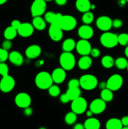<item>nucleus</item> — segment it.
Returning a JSON list of instances; mask_svg holds the SVG:
<instances>
[{
    "instance_id": "obj_1",
    "label": "nucleus",
    "mask_w": 128,
    "mask_h": 129,
    "mask_svg": "<svg viewBox=\"0 0 128 129\" xmlns=\"http://www.w3.org/2000/svg\"><path fill=\"white\" fill-rule=\"evenodd\" d=\"M35 83L38 89L46 90L53 84V81L51 74L46 71H41L35 76Z\"/></svg>"
},
{
    "instance_id": "obj_2",
    "label": "nucleus",
    "mask_w": 128,
    "mask_h": 129,
    "mask_svg": "<svg viewBox=\"0 0 128 129\" xmlns=\"http://www.w3.org/2000/svg\"><path fill=\"white\" fill-rule=\"evenodd\" d=\"M60 67L65 71H71L76 65V59L72 52H63L59 57Z\"/></svg>"
},
{
    "instance_id": "obj_3",
    "label": "nucleus",
    "mask_w": 128,
    "mask_h": 129,
    "mask_svg": "<svg viewBox=\"0 0 128 129\" xmlns=\"http://www.w3.org/2000/svg\"><path fill=\"white\" fill-rule=\"evenodd\" d=\"M80 87L85 91H91L97 87L98 81L96 76L91 74H86L82 76L79 79Z\"/></svg>"
},
{
    "instance_id": "obj_4",
    "label": "nucleus",
    "mask_w": 128,
    "mask_h": 129,
    "mask_svg": "<svg viewBox=\"0 0 128 129\" xmlns=\"http://www.w3.org/2000/svg\"><path fill=\"white\" fill-rule=\"evenodd\" d=\"M117 34L110 31H105L100 37V42L103 47L107 49H112L118 45Z\"/></svg>"
},
{
    "instance_id": "obj_5",
    "label": "nucleus",
    "mask_w": 128,
    "mask_h": 129,
    "mask_svg": "<svg viewBox=\"0 0 128 129\" xmlns=\"http://www.w3.org/2000/svg\"><path fill=\"white\" fill-rule=\"evenodd\" d=\"M57 23L63 31H69L75 28L77 25V21L76 18L72 15H62L60 16Z\"/></svg>"
},
{
    "instance_id": "obj_6",
    "label": "nucleus",
    "mask_w": 128,
    "mask_h": 129,
    "mask_svg": "<svg viewBox=\"0 0 128 129\" xmlns=\"http://www.w3.org/2000/svg\"><path fill=\"white\" fill-rule=\"evenodd\" d=\"M87 102L81 96L72 101L71 110L77 115L83 114L87 109Z\"/></svg>"
},
{
    "instance_id": "obj_7",
    "label": "nucleus",
    "mask_w": 128,
    "mask_h": 129,
    "mask_svg": "<svg viewBox=\"0 0 128 129\" xmlns=\"http://www.w3.org/2000/svg\"><path fill=\"white\" fill-rule=\"evenodd\" d=\"M46 2L44 0H34L30 7L31 15L33 17L41 16L46 12Z\"/></svg>"
},
{
    "instance_id": "obj_8",
    "label": "nucleus",
    "mask_w": 128,
    "mask_h": 129,
    "mask_svg": "<svg viewBox=\"0 0 128 129\" xmlns=\"http://www.w3.org/2000/svg\"><path fill=\"white\" fill-rule=\"evenodd\" d=\"M124 79L122 76L119 74H114L110 76L107 80V88L112 91H116L122 86Z\"/></svg>"
},
{
    "instance_id": "obj_9",
    "label": "nucleus",
    "mask_w": 128,
    "mask_h": 129,
    "mask_svg": "<svg viewBox=\"0 0 128 129\" xmlns=\"http://www.w3.org/2000/svg\"><path fill=\"white\" fill-rule=\"evenodd\" d=\"M16 84L15 79L11 76L7 75L3 76L0 79V90L3 93H10L14 89Z\"/></svg>"
},
{
    "instance_id": "obj_10",
    "label": "nucleus",
    "mask_w": 128,
    "mask_h": 129,
    "mask_svg": "<svg viewBox=\"0 0 128 129\" xmlns=\"http://www.w3.org/2000/svg\"><path fill=\"white\" fill-rule=\"evenodd\" d=\"M15 103L18 107L24 109L30 107L31 103V98L28 93L21 92L18 93L15 96Z\"/></svg>"
},
{
    "instance_id": "obj_11",
    "label": "nucleus",
    "mask_w": 128,
    "mask_h": 129,
    "mask_svg": "<svg viewBox=\"0 0 128 129\" xmlns=\"http://www.w3.org/2000/svg\"><path fill=\"white\" fill-rule=\"evenodd\" d=\"M95 25L99 30L104 31H108L112 27V20L109 16L102 15L97 18Z\"/></svg>"
},
{
    "instance_id": "obj_12",
    "label": "nucleus",
    "mask_w": 128,
    "mask_h": 129,
    "mask_svg": "<svg viewBox=\"0 0 128 129\" xmlns=\"http://www.w3.org/2000/svg\"><path fill=\"white\" fill-rule=\"evenodd\" d=\"M48 35L53 42L60 41L63 37V31L58 23L50 24L48 28Z\"/></svg>"
},
{
    "instance_id": "obj_13",
    "label": "nucleus",
    "mask_w": 128,
    "mask_h": 129,
    "mask_svg": "<svg viewBox=\"0 0 128 129\" xmlns=\"http://www.w3.org/2000/svg\"><path fill=\"white\" fill-rule=\"evenodd\" d=\"M92 48V47L89 40L80 39L77 42H76L75 49L77 52L81 56L90 55Z\"/></svg>"
},
{
    "instance_id": "obj_14",
    "label": "nucleus",
    "mask_w": 128,
    "mask_h": 129,
    "mask_svg": "<svg viewBox=\"0 0 128 129\" xmlns=\"http://www.w3.org/2000/svg\"><path fill=\"white\" fill-rule=\"evenodd\" d=\"M89 109L94 115H99L103 113L106 109V102L101 98H95L90 102Z\"/></svg>"
},
{
    "instance_id": "obj_15",
    "label": "nucleus",
    "mask_w": 128,
    "mask_h": 129,
    "mask_svg": "<svg viewBox=\"0 0 128 129\" xmlns=\"http://www.w3.org/2000/svg\"><path fill=\"white\" fill-rule=\"evenodd\" d=\"M77 34L81 39L89 40L94 36V31L93 28L90 25L84 24L79 28Z\"/></svg>"
},
{
    "instance_id": "obj_16",
    "label": "nucleus",
    "mask_w": 128,
    "mask_h": 129,
    "mask_svg": "<svg viewBox=\"0 0 128 129\" xmlns=\"http://www.w3.org/2000/svg\"><path fill=\"white\" fill-rule=\"evenodd\" d=\"M17 30L18 34L20 36L24 38H27L30 37L33 34L35 28L31 23L28 22H25L21 23V25Z\"/></svg>"
},
{
    "instance_id": "obj_17",
    "label": "nucleus",
    "mask_w": 128,
    "mask_h": 129,
    "mask_svg": "<svg viewBox=\"0 0 128 129\" xmlns=\"http://www.w3.org/2000/svg\"><path fill=\"white\" fill-rule=\"evenodd\" d=\"M51 75L53 81L55 84H61V83L65 81V79H66V71L63 69V68H61V67L56 68L53 71Z\"/></svg>"
},
{
    "instance_id": "obj_18",
    "label": "nucleus",
    "mask_w": 128,
    "mask_h": 129,
    "mask_svg": "<svg viewBox=\"0 0 128 129\" xmlns=\"http://www.w3.org/2000/svg\"><path fill=\"white\" fill-rule=\"evenodd\" d=\"M41 48L37 44H32L28 47L25 50V55L29 59H35L40 56L41 54Z\"/></svg>"
},
{
    "instance_id": "obj_19",
    "label": "nucleus",
    "mask_w": 128,
    "mask_h": 129,
    "mask_svg": "<svg viewBox=\"0 0 128 129\" xmlns=\"http://www.w3.org/2000/svg\"><path fill=\"white\" fill-rule=\"evenodd\" d=\"M8 59L11 64L16 66H21L24 62V58L22 54L18 51L13 50L9 53Z\"/></svg>"
},
{
    "instance_id": "obj_20",
    "label": "nucleus",
    "mask_w": 128,
    "mask_h": 129,
    "mask_svg": "<svg viewBox=\"0 0 128 129\" xmlns=\"http://www.w3.org/2000/svg\"><path fill=\"white\" fill-rule=\"evenodd\" d=\"M92 59L91 57L88 55H82L79 59L77 65L79 69L81 70L85 71L89 69L92 65Z\"/></svg>"
},
{
    "instance_id": "obj_21",
    "label": "nucleus",
    "mask_w": 128,
    "mask_h": 129,
    "mask_svg": "<svg viewBox=\"0 0 128 129\" xmlns=\"http://www.w3.org/2000/svg\"><path fill=\"white\" fill-rule=\"evenodd\" d=\"M62 15L60 13H55L53 11H47L44 14V19L46 23L50 24L57 23L60 16Z\"/></svg>"
},
{
    "instance_id": "obj_22",
    "label": "nucleus",
    "mask_w": 128,
    "mask_h": 129,
    "mask_svg": "<svg viewBox=\"0 0 128 129\" xmlns=\"http://www.w3.org/2000/svg\"><path fill=\"white\" fill-rule=\"evenodd\" d=\"M91 4L90 0H76L75 7L77 11L84 13L90 11Z\"/></svg>"
},
{
    "instance_id": "obj_23",
    "label": "nucleus",
    "mask_w": 128,
    "mask_h": 129,
    "mask_svg": "<svg viewBox=\"0 0 128 129\" xmlns=\"http://www.w3.org/2000/svg\"><path fill=\"white\" fill-rule=\"evenodd\" d=\"M31 24L35 30L38 31H43L46 27V22L42 16H35L33 17Z\"/></svg>"
},
{
    "instance_id": "obj_24",
    "label": "nucleus",
    "mask_w": 128,
    "mask_h": 129,
    "mask_svg": "<svg viewBox=\"0 0 128 129\" xmlns=\"http://www.w3.org/2000/svg\"><path fill=\"white\" fill-rule=\"evenodd\" d=\"M84 125L85 129H100L101 125L97 118L90 117L85 120Z\"/></svg>"
},
{
    "instance_id": "obj_25",
    "label": "nucleus",
    "mask_w": 128,
    "mask_h": 129,
    "mask_svg": "<svg viewBox=\"0 0 128 129\" xmlns=\"http://www.w3.org/2000/svg\"><path fill=\"white\" fill-rule=\"evenodd\" d=\"M76 46V42L72 38H68L66 39L62 43L61 49L63 52H72Z\"/></svg>"
},
{
    "instance_id": "obj_26",
    "label": "nucleus",
    "mask_w": 128,
    "mask_h": 129,
    "mask_svg": "<svg viewBox=\"0 0 128 129\" xmlns=\"http://www.w3.org/2000/svg\"><path fill=\"white\" fill-rule=\"evenodd\" d=\"M123 127L120 119L117 118H111L105 123L106 129H121Z\"/></svg>"
},
{
    "instance_id": "obj_27",
    "label": "nucleus",
    "mask_w": 128,
    "mask_h": 129,
    "mask_svg": "<svg viewBox=\"0 0 128 129\" xmlns=\"http://www.w3.org/2000/svg\"><path fill=\"white\" fill-rule=\"evenodd\" d=\"M17 35L18 30L11 26H8L7 28H6L3 33L5 39L10 40H12L14 39H15Z\"/></svg>"
},
{
    "instance_id": "obj_28",
    "label": "nucleus",
    "mask_w": 128,
    "mask_h": 129,
    "mask_svg": "<svg viewBox=\"0 0 128 129\" xmlns=\"http://www.w3.org/2000/svg\"><path fill=\"white\" fill-rule=\"evenodd\" d=\"M65 93L69 98L70 102H72L75 98L80 96L82 92L80 88H68Z\"/></svg>"
},
{
    "instance_id": "obj_29",
    "label": "nucleus",
    "mask_w": 128,
    "mask_h": 129,
    "mask_svg": "<svg viewBox=\"0 0 128 129\" xmlns=\"http://www.w3.org/2000/svg\"><path fill=\"white\" fill-rule=\"evenodd\" d=\"M114 58L109 55H105L101 59V64L105 69H110L114 66Z\"/></svg>"
},
{
    "instance_id": "obj_30",
    "label": "nucleus",
    "mask_w": 128,
    "mask_h": 129,
    "mask_svg": "<svg viewBox=\"0 0 128 129\" xmlns=\"http://www.w3.org/2000/svg\"><path fill=\"white\" fill-rule=\"evenodd\" d=\"M100 98L105 102H110L114 98L113 91L108 88L102 89L100 91Z\"/></svg>"
},
{
    "instance_id": "obj_31",
    "label": "nucleus",
    "mask_w": 128,
    "mask_h": 129,
    "mask_svg": "<svg viewBox=\"0 0 128 129\" xmlns=\"http://www.w3.org/2000/svg\"><path fill=\"white\" fill-rule=\"evenodd\" d=\"M77 115L72 111L67 113L64 117V121L65 123L69 125H72L75 124L77 122Z\"/></svg>"
},
{
    "instance_id": "obj_32",
    "label": "nucleus",
    "mask_w": 128,
    "mask_h": 129,
    "mask_svg": "<svg viewBox=\"0 0 128 129\" xmlns=\"http://www.w3.org/2000/svg\"><path fill=\"white\" fill-rule=\"evenodd\" d=\"M128 60L126 58L123 57H117L114 61V66L119 70H124L126 69L127 66Z\"/></svg>"
},
{
    "instance_id": "obj_33",
    "label": "nucleus",
    "mask_w": 128,
    "mask_h": 129,
    "mask_svg": "<svg viewBox=\"0 0 128 129\" xmlns=\"http://www.w3.org/2000/svg\"><path fill=\"white\" fill-rule=\"evenodd\" d=\"M94 18L95 16L92 11H87L84 13L82 16V21L85 25H90L94 21Z\"/></svg>"
},
{
    "instance_id": "obj_34",
    "label": "nucleus",
    "mask_w": 128,
    "mask_h": 129,
    "mask_svg": "<svg viewBox=\"0 0 128 129\" xmlns=\"http://www.w3.org/2000/svg\"><path fill=\"white\" fill-rule=\"evenodd\" d=\"M48 91L49 95L51 96V97H54V98L59 96L60 95V93H61L60 88L56 84H53L48 89Z\"/></svg>"
},
{
    "instance_id": "obj_35",
    "label": "nucleus",
    "mask_w": 128,
    "mask_h": 129,
    "mask_svg": "<svg viewBox=\"0 0 128 129\" xmlns=\"http://www.w3.org/2000/svg\"><path fill=\"white\" fill-rule=\"evenodd\" d=\"M118 44L121 46L126 47L128 45V34L122 33L117 36Z\"/></svg>"
},
{
    "instance_id": "obj_36",
    "label": "nucleus",
    "mask_w": 128,
    "mask_h": 129,
    "mask_svg": "<svg viewBox=\"0 0 128 129\" xmlns=\"http://www.w3.org/2000/svg\"><path fill=\"white\" fill-rule=\"evenodd\" d=\"M9 74V67L5 62H0V75L5 76Z\"/></svg>"
},
{
    "instance_id": "obj_37",
    "label": "nucleus",
    "mask_w": 128,
    "mask_h": 129,
    "mask_svg": "<svg viewBox=\"0 0 128 129\" xmlns=\"http://www.w3.org/2000/svg\"><path fill=\"white\" fill-rule=\"evenodd\" d=\"M8 51L3 48H0V62H5L8 59Z\"/></svg>"
},
{
    "instance_id": "obj_38",
    "label": "nucleus",
    "mask_w": 128,
    "mask_h": 129,
    "mask_svg": "<svg viewBox=\"0 0 128 129\" xmlns=\"http://www.w3.org/2000/svg\"><path fill=\"white\" fill-rule=\"evenodd\" d=\"M68 88H80L79 79L72 78L68 83Z\"/></svg>"
},
{
    "instance_id": "obj_39",
    "label": "nucleus",
    "mask_w": 128,
    "mask_h": 129,
    "mask_svg": "<svg viewBox=\"0 0 128 129\" xmlns=\"http://www.w3.org/2000/svg\"><path fill=\"white\" fill-rule=\"evenodd\" d=\"M123 25V22L120 19L115 18L112 20V27L115 28H120Z\"/></svg>"
},
{
    "instance_id": "obj_40",
    "label": "nucleus",
    "mask_w": 128,
    "mask_h": 129,
    "mask_svg": "<svg viewBox=\"0 0 128 129\" xmlns=\"http://www.w3.org/2000/svg\"><path fill=\"white\" fill-rule=\"evenodd\" d=\"M12 47V42H11V40H5V41H3V42L2 43V48L3 49H5V50H8L11 49Z\"/></svg>"
},
{
    "instance_id": "obj_41",
    "label": "nucleus",
    "mask_w": 128,
    "mask_h": 129,
    "mask_svg": "<svg viewBox=\"0 0 128 129\" xmlns=\"http://www.w3.org/2000/svg\"><path fill=\"white\" fill-rule=\"evenodd\" d=\"M90 55L92 57L97 58L100 55V51L98 48H92Z\"/></svg>"
},
{
    "instance_id": "obj_42",
    "label": "nucleus",
    "mask_w": 128,
    "mask_h": 129,
    "mask_svg": "<svg viewBox=\"0 0 128 129\" xmlns=\"http://www.w3.org/2000/svg\"><path fill=\"white\" fill-rule=\"evenodd\" d=\"M59 100L63 104H65V103H69V102H70V99L68 97V96L67 95L66 93H63V94H60V98H59Z\"/></svg>"
},
{
    "instance_id": "obj_43",
    "label": "nucleus",
    "mask_w": 128,
    "mask_h": 129,
    "mask_svg": "<svg viewBox=\"0 0 128 129\" xmlns=\"http://www.w3.org/2000/svg\"><path fill=\"white\" fill-rule=\"evenodd\" d=\"M33 108L30 107V106L23 109V113L26 117H30L33 114Z\"/></svg>"
},
{
    "instance_id": "obj_44",
    "label": "nucleus",
    "mask_w": 128,
    "mask_h": 129,
    "mask_svg": "<svg viewBox=\"0 0 128 129\" xmlns=\"http://www.w3.org/2000/svg\"><path fill=\"white\" fill-rule=\"evenodd\" d=\"M21 22L18 20H13L11 23V26L15 28V29L18 30L21 25Z\"/></svg>"
},
{
    "instance_id": "obj_45",
    "label": "nucleus",
    "mask_w": 128,
    "mask_h": 129,
    "mask_svg": "<svg viewBox=\"0 0 128 129\" xmlns=\"http://www.w3.org/2000/svg\"><path fill=\"white\" fill-rule=\"evenodd\" d=\"M123 127H128V115L124 116L120 119Z\"/></svg>"
},
{
    "instance_id": "obj_46",
    "label": "nucleus",
    "mask_w": 128,
    "mask_h": 129,
    "mask_svg": "<svg viewBox=\"0 0 128 129\" xmlns=\"http://www.w3.org/2000/svg\"><path fill=\"white\" fill-rule=\"evenodd\" d=\"M55 3L60 6H65L67 3V0H55Z\"/></svg>"
},
{
    "instance_id": "obj_47",
    "label": "nucleus",
    "mask_w": 128,
    "mask_h": 129,
    "mask_svg": "<svg viewBox=\"0 0 128 129\" xmlns=\"http://www.w3.org/2000/svg\"><path fill=\"white\" fill-rule=\"evenodd\" d=\"M97 86L100 88V89H104L105 88H107V83L106 81H100L98 83Z\"/></svg>"
},
{
    "instance_id": "obj_48",
    "label": "nucleus",
    "mask_w": 128,
    "mask_h": 129,
    "mask_svg": "<svg viewBox=\"0 0 128 129\" xmlns=\"http://www.w3.org/2000/svg\"><path fill=\"white\" fill-rule=\"evenodd\" d=\"M72 129H85V128H84V124L81 123H77L74 125Z\"/></svg>"
},
{
    "instance_id": "obj_49",
    "label": "nucleus",
    "mask_w": 128,
    "mask_h": 129,
    "mask_svg": "<svg viewBox=\"0 0 128 129\" xmlns=\"http://www.w3.org/2000/svg\"><path fill=\"white\" fill-rule=\"evenodd\" d=\"M127 2L125 0H118V5L120 7H124L126 5Z\"/></svg>"
},
{
    "instance_id": "obj_50",
    "label": "nucleus",
    "mask_w": 128,
    "mask_h": 129,
    "mask_svg": "<svg viewBox=\"0 0 128 129\" xmlns=\"http://www.w3.org/2000/svg\"><path fill=\"white\" fill-rule=\"evenodd\" d=\"M85 113H86V116L88 117V118H90V117H92L93 115H94L93 112H92V111L90 110V109L88 110H86Z\"/></svg>"
},
{
    "instance_id": "obj_51",
    "label": "nucleus",
    "mask_w": 128,
    "mask_h": 129,
    "mask_svg": "<svg viewBox=\"0 0 128 129\" xmlns=\"http://www.w3.org/2000/svg\"><path fill=\"white\" fill-rule=\"evenodd\" d=\"M124 54H125V57L127 58H128V45H127L125 48V50H124Z\"/></svg>"
},
{
    "instance_id": "obj_52",
    "label": "nucleus",
    "mask_w": 128,
    "mask_h": 129,
    "mask_svg": "<svg viewBox=\"0 0 128 129\" xmlns=\"http://www.w3.org/2000/svg\"><path fill=\"white\" fill-rule=\"evenodd\" d=\"M44 63V61L42 60H39V61H38V62H36V66H42L43 64Z\"/></svg>"
},
{
    "instance_id": "obj_53",
    "label": "nucleus",
    "mask_w": 128,
    "mask_h": 129,
    "mask_svg": "<svg viewBox=\"0 0 128 129\" xmlns=\"http://www.w3.org/2000/svg\"><path fill=\"white\" fill-rule=\"evenodd\" d=\"M7 1L8 0H0V5H4V4L7 2Z\"/></svg>"
},
{
    "instance_id": "obj_54",
    "label": "nucleus",
    "mask_w": 128,
    "mask_h": 129,
    "mask_svg": "<svg viewBox=\"0 0 128 129\" xmlns=\"http://www.w3.org/2000/svg\"><path fill=\"white\" fill-rule=\"evenodd\" d=\"M95 9V5L94 4H91V6H90V10H94Z\"/></svg>"
},
{
    "instance_id": "obj_55",
    "label": "nucleus",
    "mask_w": 128,
    "mask_h": 129,
    "mask_svg": "<svg viewBox=\"0 0 128 129\" xmlns=\"http://www.w3.org/2000/svg\"><path fill=\"white\" fill-rule=\"evenodd\" d=\"M38 129H48V128H46V127H40V128H39Z\"/></svg>"
},
{
    "instance_id": "obj_56",
    "label": "nucleus",
    "mask_w": 128,
    "mask_h": 129,
    "mask_svg": "<svg viewBox=\"0 0 128 129\" xmlns=\"http://www.w3.org/2000/svg\"><path fill=\"white\" fill-rule=\"evenodd\" d=\"M121 129H128V127H123Z\"/></svg>"
},
{
    "instance_id": "obj_57",
    "label": "nucleus",
    "mask_w": 128,
    "mask_h": 129,
    "mask_svg": "<svg viewBox=\"0 0 128 129\" xmlns=\"http://www.w3.org/2000/svg\"><path fill=\"white\" fill-rule=\"evenodd\" d=\"M44 1H45L46 2H48V1H53V0H44Z\"/></svg>"
},
{
    "instance_id": "obj_58",
    "label": "nucleus",
    "mask_w": 128,
    "mask_h": 129,
    "mask_svg": "<svg viewBox=\"0 0 128 129\" xmlns=\"http://www.w3.org/2000/svg\"><path fill=\"white\" fill-rule=\"evenodd\" d=\"M127 72H128V63H127Z\"/></svg>"
},
{
    "instance_id": "obj_59",
    "label": "nucleus",
    "mask_w": 128,
    "mask_h": 129,
    "mask_svg": "<svg viewBox=\"0 0 128 129\" xmlns=\"http://www.w3.org/2000/svg\"><path fill=\"white\" fill-rule=\"evenodd\" d=\"M125 1H126V2H127V3H128V0H125Z\"/></svg>"
}]
</instances>
